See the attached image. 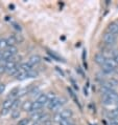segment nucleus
<instances>
[{"mask_svg": "<svg viewBox=\"0 0 118 125\" xmlns=\"http://www.w3.org/2000/svg\"><path fill=\"white\" fill-rule=\"evenodd\" d=\"M117 66L118 64L111 58V59H108L107 63L101 67V71L103 72V74H112V73L117 71Z\"/></svg>", "mask_w": 118, "mask_h": 125, "instance_id": "1", "label": "nucleus"}, {"mask_svg": "<svg viewBox=\"0 0 118 125\" xmlns=\"http://www.w3.org/2000/svg\"><path fill=\"white\" fill-rule=\"evenodd\" d=\"M64 103H65V99H58L57 98L54 101L48 103L47 106H48V108H49L50 110H57L59 107H61Z\"/></svg>", "mask_w": 118, "mask_h": 125, "instance_id": "2", "label": "nucleus"}, {"mask_svg": "<svg viewBox=\"0 0 118 125\" xmlns=\"http://www.w3.org/2000/svg\"><path fill=\"white\" fill-rule=\"evenodd\" d=\"M102 40L106 44H108V45H112V44H114L116 42V36L113 34H111V33H106V34H103Z\"/></svg>", "mask_w": 118, "mask_h": 125, "instance_id": "3", "label": "nucleus"}, {"mask_svg": "<svg viewBox=\"0 0 118 125\" xmlns=\"http://www.w3.org/2000/svg\"><path fill=\"white\" fill-rule=\"evenodd\" d=\"M94 61H95L98 65H100V66L102 67L103 65L107 63L108 59H107V57H106L102 53H97V54L95 55V57H94Z\"/></svg>", "mask_w": 118, "mask_h": 125, "instance_id": "4", "label": "nucleus"}, {"mask_svg": "<svg viewBox=\"0 0 118 125\" xmlns=\"http://www.w3.org/2000/svg\"><path fill=\"white\" fill-rule=\"evenodd\" d=\"M108 33H111L113 35L117 36L118 35V23L117 22H112L108 26Z\"/></svg>", "mask_w": 118, "mask_h": 125, "instance_id": "5", "label": "nucleus"}, {"mask_svg": "<svg viewBox=\"0 0 118 125\" xmlns=\"http://www.w3.org/2000/svg\"><path fill=\"white\" fill-rule=\"evenodd\" d=\"M61 113V116L63 119H71V117L73 116V112L70 109V108H66V109H63Z\"/></svg>", "mask_w": 118, "mask_h": 125, "instance_id": "6", "label": "nucleus"}, {"mask_svg": "<svg viewBox=\"0 0 118 125\" xmlns=\"http://www.w3.org/2000/svg\"><path fill=\"white\" fill-rule=\"evenodd\" d=\"M37 101L42 104L43 106L47 105V104H48V96H47V94H40V96L38 97Z\"/></svg>", "mask_w": 118, "mask_h": 125, "instance_id": "7", "label": "nucleus"}, {"mask_svg": "<svg viewBox=\"0 0 118 125\" xmlns=\"http://www.w3.org/2000/svg\"><path fill=\"white\" fill-rule=\"evenodd\" d=\"M20 68H21L22 71L26 72V73H29V72H32L33 69H34V66L29 63L28 61H27V62H23V63L20 65Z\"/></svg>", "mask_w": 118, "mask_h": 125, "instance_id": "8", "label": "nucleus"}, {"mask_svg": "<svg viewBox=\"0 0 118 125\" xmlns=\"http://www.w3.org/2000/svg\"><path fill=\"white\" fill-rule=\"evenodd\" d=\"M46 117V115L42 114L41 112H37V113H34L32 115V119L34 120V122H38L39 120H44V118Z\"/></svg>", "mask_w": 118, "mask_h": 125, "instance_id": "9", "label": "nucleus"}, {"mask_svg": "<svg viewBox=\"0 0 118 125\" xmlns=\"http://www.w3.org/2000/svg\"><path fill=\"white\" fill-rule=\"evenodd\" d=\"M14 100H15V99H12V98H8L6 100H4V102L2 103V108L12 109V106H13Z\"/></svg>", "mask_w": 118, "mask_h": 125, "instance_id": "10", "label": "nucleus"}, {"mask_svg": "<svg viewBox=\"0 0 118 125\" xmlns=\"http://www.w3.org/2000/svg\"><path fill=\"white\" fill-rule=\"evenodd\" d=\"M28 62L30 64L33 65V66H34V65H37V64H39L40 62H41V58L38 56V55H34V56H32L29 58V60Z\"/></svg>", "mask_w": 118, "mask_h": 125, "instance_id": "11", "label": "nucleus"}, {"mask_svg": "<svg viewBox=\"0 0 118 125\" xmlns=\"http://www.w3.org/2000/svg\"><path fill=\"white\" fill-rule=\"evenodd\" d=\"M42 107H43L42 104L39 103V102H38L37 100H36L34 102H33V107H32V112H30V113H33V114H34V113L40 112V109L42 108Z\"/></svg>", "mask_w": 118, "mask_h": 125, "instance_id": "12", "label": "nucleus"}, {"mask_svg": "<svg viewBox=\"0 0 118 125\" xmlns=\"http://www.w3.org/2000/svg\"><path fill=\"white\" fill-rule=\"evenodd\" d=\"M32 107H33V102H30V101H25L23 103V105H22V109L23 110H25V112H32Z\"/></svg>", "mask_w": 118, "mask_h": 125, "instance_id": "13", "label": "nucleus"}, {"mask_svg": "<svg viewBox=\"0 0 118 125\" xmlns=\"http://www.w3.org/2000/svg\"><path fill=\"white\" fill-rule=\"evenodd\" d=\"M67 91H68V93H69V95H70V97H71V98H72V99H73L74 101H75V103L77 104V105H78L79 107H81V105H79V102H78V99H77V97H76L75 93H74L73 91H72V88L68 87V88H67Z\"/></svg>", "mask_w": 118, "mask_h": 125, "instance_id": "14", "label": "nucleus"}, {"mask_svg": "<svg viewBox=\"0 0 118 125\" xmlns=\"http://www.w3.org/2000/svg\"><path fill=\"white\" fill-rule=\"evenodd\" d=\"M47 53H48V55H49V56H50L51 58H52L53 60H55V61H64L63 59H62L60 56H58V55L55 54L54 52H52V51H48Z\"/></svg>", "mask_w": 118, "mask_h": 125, "instance_id": "15", "label": "nucleus"}, {"mask_svg": "<svg viewBox=\"0 0 118 125\" xmlns=\"http://www.w3.org/2000/svg\"><path fill=\"white\" fill-rule=\"evenodd\" d=\"M6 42H8V46H13V45H15V43H17L15 37H14V35L13 36H8V38H6Z\"/></svg>", "mask_w": 118, "mask_h": 125, "instance_id": "16", "label": "nucleus"}, {"mask_svg": "<svg viewBox=\"0 0 118 125\" xmlns=\"http://www.w3.org/2000/svg\"><path fill=\"white\" fill-rule=\"evenodd\" d=\"M16 77H17V79H18V80H24V79L28 78V77H27V73L24 72V71H22V69L19 72V74L17 75Z\"/></svg>", "mask_w": 118, "mask_h": 125, "instance_id": "17", "label": "nucleus"}, {"mask_svg": "<svg viewBox=\"0 0 118 125\" xmlns=\"http://www.w3.org/2000/svg\"><path fill=\"white\" fill-rule=\"evenodd\" d=\"M107 83H108V84H109V85H110V86H111V87H112L113 89H115V87H116V86L118 85V80H116V79L112 78L111 80H109V81H108Z\"/></svg>", "mask_w": 118, "mask_h": 125, "instance_id": "18", "label": "nucleus"}, {"mask_svg": "<svg viewBox=\"0 0 118 125\" xmlns=\"http://www.w3.org/2000/svg\"><path fill=\"white\" fill-rule=\"evenodd\" d=\"M6 51H8L11 55H13V56H16L17 52H18V50H17V47H16L15 45H13V46H8Z\"/></svg>", "mask_w": 118, "mask_h": 125, "instance_id": "19", "label": "nucleus"}, {"mask_svg": "<svg viewBox=\"0 0 118 125\" xmlns=\"http://www.w3.org/2000/svg\"><path fill=\"white\" fill-rule=\"evenodd\" d=\"M8 42H6V38H0V50L3 48H8Z\"/></svg>", "mask_w": 118, "mask_h": 125, "instance_id": "20", "label": "nucleus"}, {"mask_svg": "<svg viewBox=\"0 0 118 125\" xmlns=\"http://www.w3.org/2000/svg\"><path fill=\"white\" fill-rule=\"evenodd\" d=\"M14 37H15V39H16V42H19V43H21V42H23V40H24V38H23V36L20 33H17V34H15L14 35Z\"/></svg>", "mask_w": 118, "mask_h": 125, "instance_id": "21", "label": "nucleus"}, {"mask_svg": "<svg viewBox=\"0 0 118 125\" xmlns=\"http://www.w3.org/2000/svg\"><path fill=\"white\" fill-rule=\"evenodd\" d=\"M71 124H73L71 119H63L60 123H59V125H71Z\"/></svg>", "mask_w": 118, "mask_h": 125, "instance_id": "22", "label": "nucleus"}, {"mask_svg": "<svg viewBox=\"0 0 118 125\" xmlns=\"http://www.w3.org/2000/svg\"><path fill=\"white\" fill-rule=\"evenodd\" d=\"M20 117V110L19 109H14L12 112V118L13 119H19Z\"/></svg>", "mask_w": 118, "mask_h": 125, "instance_id": "23", "label": "nucleus"}, {"mask_svg": "<svg viewBox=\"0 0 118 125\" xmlns=\"http://www.w3.org/2000/svg\"><path fill=\"white\" fill-rule=\"evenodd\" d=\"M53 120L55 121V122H58V123H60L62 120H63V118H62V116H61V113H57L53 116Z\"/></svg>", "mask_w": 118, "mask_h": 125, "instance_id": "24", "label": "nucleus"}, {"mask_svg": "<svg viewBox=\"0 0 118 125\" xmlns=\"http://www.w3.org/2000/svg\"><path fill=\"white\" fill-rule=\"evenodd\" d=\"M29 123V119H27V118H25V119H21L18 122V125H28Z\"/></svg>", "mask_w": 118, "mask_h": 125, "instance_id": "25", "label": "nucleus"}, {"mask_svg": "<svg viewBox=\"0 0 118 125\" xmlns=\"http://www.w3.org/2000/svg\"><path fill=\"white\" fill-rule=\"evenodd\" d=\"M37 76H38V72L34 71V69L32 72L27 73V77H28V78H34V77H37Z\"/></svg>", "mask_w": 118, "mask_h": 125, "instance_id": "26", "label": "nucleus"}, {"mask_svg": "<svg viewBox=\"0 0 118 125\" xmlns=\"http://www.w3.org/2000/svg\"><path fill=\"white\" fill-rule=\"evenodd\" d=\"M39 93H40L39 88H38V87H34V88H33V91L30 92V95H32V96H38V97H39V96H40V95H39Z\"/></svg>", "mask_w": 118, "mask_h": 125, "instance_id": "27", "label": "nucleus"}, {"mask_svg": "<svg viewBox=\"0 0 118 125\" xmlns=\"http://www.w3.org/2000/svg\"><path fill=\"white\" fill-rule=\"evenodd\" d=\"M19 103H20V100H19V99H15V100H14V103H13L12 109H17V106L19 105Z\"/></svg>", "mask_w": 118, "mask_h": 125, "instance_id": "28", "label": "nucleus"}, {"mask_svg": "<svg viewBox=\"0 0 118 125\" xmlns=\"http://www.w3.org/2000/svg\"><path fill=\"white\" fill-rule=\"evenodd\" d=\"M112 59L114 61L116 62V63L118 64V51H116V52H114L113 53V56H112Z\"/></svg>", "mask_w": 118, "mask_h": 125, "instance_id": "29", "label": "nucleus"}, {"mask_svg": "<svg viewBox=\"0 0 118 125\" xmlns=\"http://www.w3.org/2000/svg\"><path fill=\"white\" fill-rule=\"evenodd\" d=\"M109 125H118V119H112V120H110Z\"/></svg>", "mask_w": 118, "mask_h": 125, "instance_id": "30", "label": "nucleus"}, {"mask_svg": "<svg viewBox=\"0 0 118 125\" xmlns=\"http://www.w3.org/2000/svg\"><path fill=\"white\" fill-rule=\"evenodd\" d=\"M9 110L11 109H6V108H2L1 109V115L2 116H5V115H8L9 113Z\"/></svg>", "mask_w": 118, "mask_h": 125, "instance_id": "31", "label": "nucleus"}, {"mask_svg": "<svg viewBox=\"0 0 118 125\" xmlns=\"http://www.w3.org/2000/svg\"><path fill=\"white\" fill-rule=\"evenodd\" d=\"M13 25H14V27H15V29H16L17 31H19V32H20V31H21V26H20L18 23H16V22H13Z\"/></svg>", "mask_w": 118, "mask_h": 125, "instance_id": "32", "label": "nucleus"}, {"mask_svg": "<svg viewBox=\"0 0 118 125\" xmlns=\"http://www.w3.org/2000/svg\"><path fill=\"white\" fill-rule=\"evenodd\" d=\"M5 89V85L4 84H0V94H2L3 92H4Z\"/></svg>", "mask_w": 118, "mask_h": 125, "instance_id": "33", "label": "nucleus"}, {"mask_svg": "<svg viewBox=\"0 0 118 125\" xmlns=\"http://www.w3.org/2000/svg\"><path fill=\"white\" fill-rule=\"evenodd\" d=\"M44 125H52V122H51L49 119H47V120L44 121Z\"/></svg>", "mask_w": 118, "mask_h": 125, "instance_id": "34", "label": "nucleus"}, {"mask_svg": "<svg viewBox=\"0 0 118 125\" xmlns=\"http://www.w3.org/2000/svg\"><path fill=\"white\" fill-rule=\"evenodd\" d=\"M55 69H57V71H58L59 73H60V74H62V76H63V77H64V76H65V74H64V72H63V71H62V69H60V67H55Z\"/></svg>", "mask_w": 118, "mask_h": 125, "instance_id": "35", "label": "nucleus"}, {"mask_svg": "<svg viewBox=\"0 0 118 125\" xmlns=\"http://www.w3.org/2000/svg\"><path fill=\"white\" fill-rule=\"evenodd\" d=\"M32 125H40V123H39V122H34Z\"/></svg>", "mask_w": 118, "mask_h": 125, "instance_id": "36", "label": "nucleus"}, {"mask_svg": "<svg viewBox=\"0 0 118 125\" xmlns=\"http://www.w3.org/2000/svg\"><path fill=\"white\" fill-rule=\"evenodd\" d=\"M71 125H75V124H74V123H73V124H71Z\"/></svg>", "mask_w": 118, "mask_h": 125, "instance_id": "37", "label": "nucleus"}, {"mask_svg": "<svg viewBox=\"0 0 118 125\" xmlns=\"http://www.w3.org/2000/svg\"><path fill=\"white\" fill-rule=\"evenodd\" d=\"M117 23H118V22H117Z\"/></svg>", "mask_w": 118, "mask_h": 125, "instance_id": "38", "label": "nucleus"}]
</instances>
